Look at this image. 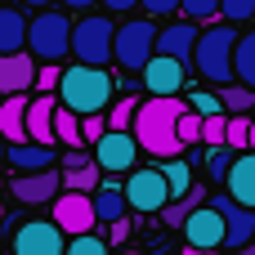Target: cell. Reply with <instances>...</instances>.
<instances>
[{
  "mask_svg": "<svg viewBox=\"0 0 255 255\" xmlns=\"http://www.w3.org/2000/svg\"><path fill=\"white\" fill-rule=\"evenodd\" d=\"M224 121H229L224 112L220 117H202V143L206 148H224Z\"/></svg>",
  "mask_w": 255,
  "mask_h": 255,
  "instance_id": "cell-36",
  "label": "cell"
},
{
  "mask_svg": "<svg viewBox=\"0 0 255 255\" xmlns=\"http://www.w3.org/2000/svg\"><path fill=\"white\" fill-rule=\"evenodd\" d=\"M233 45H238V27L229 22H211V27H197V40H193V67L202 81L211 85H233Z\"/></svg>",
  "mask_w": 255,
  "mask_h": 255,
  "instance_id": "cell-3",
  "label": "cell"
},
{
  "mask_svg": "<svg viewBox=\"0 0 255 255\" xmlns=\"http://www.w3.org/2000/svg\"><path fill=\"white\" fill-rule=\"evenodd\" d=\"M90 161H94L103 175H130V170L139 166V143H134L130 130H103V134L94 139Z\"/></svg>",
  "mask_w": 255,
  "mask_h": 255,
  "instance_id": "cell-8",
  "label": "cell"
},
{
  "mask_svg": "<svg viewBox=\"0 0 255 255\" xmlns=\"http://www.w3.org/2000/svg\"><path fill=\"white\" fill-rule=\"evenodd\" d=\"M152 18H170V13H179V0H139Z\"/></svg>",
  "mask_w": 255,
  "mask_h": 255,
  "instance_id": "cell-38",
  "label": "cell"
},
{
  "mask_svg": "<svg viewBox=\"0 0 255 255\" xmlns=\"http://www.w3.org/2000/svg\"><path fill=\"white\" fill-rule=\"evenodd\" d=\"M0 4H9V0H0Z\"/></svg>",
  "mask_w": 255,
  "mask_h": 255,
  "instance_id": "cell-48",
  "label": "cell"
},
{
  "mask_svg": "<svg viewBox=\"0 0 255 255\" xmlns=\"http://www.w3.org/2000/svg\"><path fill=\"white\" fill-rule=\"evenodd\" d=\"M121 255H143V251H121Z\"/></svg>",
  "mask_w": 255,
  "mask_h": 255,
  "instance_id": "cell-45",
  "label": "cell"
},
{
  "mask_svg": "<svg viewBox=\"0 0 255 255\" xmlns=\"http://www.w3.org/2000/svg\"><path fill=\"white\" fill-rule=\"evenodd\" d=\"M152 45H157V22L152 18L117 22V31H112V63L126 67V72H143V63L152 58Z\"/></svg>",
  "mask_w": 255,
  "mask_h": 255,
  "instance_id": "cell-6",
  "label": "cell"
},
{
  "mask_svg": "<svg viewBox=\"0 0 255 255\" xmlns=\"http://www.w3.org/2000/svg\"><path fill=\"white\" fill-rule=\"evenodd\" d=\"M157 170H161V179H166V193H170V202H179V197L193 188V166H188L184 157H170V161H161Z\"/></svg>",
  "mask_w": 255,
  "mask_h": 255,
  "instance_id": "cell-24",
  "label": "cell"
},
{
  "mask_svg": "<svg viewBox=\"0 0 255 255\" xmlns=\"http://www.w3.org/2000/svg\"><path fill=\"white\" fill-rule=\"evenodd\" d=\"M49 224L63 238H85V233H94L99 220H94V206H90L85 193H58L49 202Z\"/></svg>",
  "mask_w": 255,
  "mask_h": 255,
  "instance_id": "cell-10",
  "label": "cell"
},
{
  "mask_svg": "<svg viewBox=\"0 0 255 255\" xmlns=\"http://www.w3.org/2000/svg\"><path fill=\"white\" fill-rule=\"evenodd\" d=\"M184 103H188V112H197V117H220V112H224V108H220V94H215V90H193Z\"/></svg>",
  "mask_w": 255,
  "mask_h": 255,
  "instance_id": "cell-32",
  "label": "cell"
},
{
  "mask_svg": "<svg viewBox=\"0 0 255 255\" xmlns=\"http://www.w3.org/2000/svg\"><path fill=\"white\" fill-rule=\"evenodd\" d=\"M112 76H108V67H85V63H72V67H63V76H58V108H67V112H76V117H94V112H108V103H112Z\"/></svg>",
  "mask_w": 255,
  "mask_h": 255,
  "instance_id": "cell-2",
  "label": "cell"
},
{
  "mask_svg": "<svg viewBox=\"0 0 255 255\" xmlns=\"http://www.w3.org/2000/svg\"><path fill=\"white\" fill-rule=\"evenodd\" d=\"M184 255H197V251H184Z\"/></svg>",
  "mask_w": 255,
  "mask_h": 255,
  "instance_id": "cell-46",
  "label": "cell"
},
{
  "mask_svg": "<svg viewBox=\"0 0 255 255\" xmlns=\"http://www.w3.org/2000/svg\"><path fill=\"white\" fill-rule=\"evenodd\" d=\"M112 31H117L112 18L85 13L81 22H72V45H67V54L81 58L85 67H108V63H112Z\"/></svg>",
  "mask_w": 255,
  "mask_h": 255,
  "instance_id": "cell-5",
  "label": "cell"
},
{
  "mask_svg": "<svg viewBox=\"0 0 255 255\" xmlns=\"http://www.w3.org/2000/svg\"><path fill=\"white\" fill-rule=\"evenodd\" d=\"M4 161L18 166V175H31V170H49V166H58L54 148H40V143H13V148H4Z\"/></svg>",
  "mask_w": 255,
  "mask_h": 255,
  "instance_id": "cell-20",
  "label": "cell"
},
{
  "mask_svg": "<svg viewBox=\"0 0 255 255\" xmlns=\"http://www.w3.org/2000/svg\"><path fill=\"white\" fill-rule=\"evenodd\" d=\"M247 134H251V121L247 117H229L224 121V148L229 152H247Z\"/></svg>",
  "mask_w": 255,
  "mask_h": 255,
  "instance_id": "cell-30",
  "label": "cell"
},
{
  "mask_svg": "<svg viewBox=\"0 0 255 255\" xmlns=\"http://www.w3.org/2000/svg\"><path fill=\"white\" fill-rule=\"evenodd\" d=\"M134 112H139V99H134V94H121V103H108L103 121H108V130H130Z\"/></svg>",
  "mask_w": 255,
  "mask_h": 255,
  "instance_id": "cell-28",
  "label": "cell"
},
{
  "mask_svg": "<svg viewBox=\"0 0 255 255\" xmlns=\"http://www.w3.org/2000/svg\"><path fill=\"white\" fill-rule=\"evenodd\" d=\"M108 13H130V9H139V0H99Z\"/></svg>",
  "mask_w": 255,
  "mask_h": 255,
  "instance_id": "cell-40",
  "label": "cell"
},
{
  "mask_svg": "<svg viewBox=\"0 0 255 255\" xmlns=\"http://www.w3.org/2000/svg\"><path fill=\"white\" fill-rule=\"evenodd\" d=\"M67 238L49 224V220H27L9 233V251L13 255H63Z\"/></svg>",
  "mask_w": 255,
  "mask_h": 255,
  "instance_id": "cell-12",
  "label": "cell"
},
{
  "mask_svg": "<svg viewBox=\"0 0 255 255\" xmlns=\"http://www.w3.org/2000/svg\"><path fill=\"white\" fill-rule=\"evenodd\" d=\"M90 206H94V220L99 224H117V220H126V197H121V179H103L94 193H90Z\"/></svg>",
  "mask_w": 255,
  "mask_h": 255,
  "instance_id": "cell-19",
  "label": "cell"
},
{
  "mask_svg": "<svg viewBox=\"0 0 255 255\" xmlns=\"http://www.w3.org/2000/svg\"><path fill=\"white\" fill-rule=\"evenodd\" d=\"M58 76H63V67H58V63H36V81H31V90L54 94V90H58Z\"/></svg>",
  "mask_w": 255,
  "mask_h": 255,
  "instance_id": "cell-35",
  "label": "cell"
},
{
  "mask_svg": "<svg viewBox=\"0 0 255 255\" xmlns=\"http://www.w3.org/2000/svg\"><path fill=\"white\" fill-rule=\"evenodd\" d=\"M179 13H184V22H220V0H179Z\"/></svg>",
  "mask_w": 255,
  "mask_h": 255,
  "instance_id": "cell-29",
  "label": "cell"
},
{
  "mask_svg": "<svg viewBox=\"0 0 255 255\" xmlns=\"http://www.w3.org/2000/svg\"><path fill=\"white\" fill-rule=\"evenodd\" d=\"M72 45V18L58 9H40L36 18H27V54L36 63H58L67 58Z\"/></svg>",
  "mask_w": 255,
  "mask_h": 255,
  "instance_id": "cell-4",
  "label": "cell"
},
{
  "mask_svg": "<svg viewBox=\"0 0 255 255\" xmlns=\"http://www.w3.org/2000/svg\"><path fill=\"white\" fill-rule=\"evenodd\" d=\"M22 112H27V94L0 99V139H4V148L27 143V134H22Z\"/></svg>",
  "mask_w": 255,
  "mask_h": 255,
  "instance_id": "cell-22",
  "label": "cell"
},
{
  "mask_svg": "<svg viewBox=\"0 0 255 255\" xmlns=\"http://www.w3.org/2000/svg\"><path fill=\"white\" fill-rule=\"evenodd\" d=\"M22 4H31V9H54V0H22Z\"/></svg>",
  "mask_w": 255,
  "mask_h": 255,
  "instance_id": "cell-42",
  "label": "cell"
},
{
  "mask_svg": "<svg viewBox=\"0 0 255 255\" xmlns=\"http://www.w3.org/2000/svg\"><path fill=\"white\" fill-rule=\"evenodd\" d=\"M58 179H63V193H94L99 184H103V170L94 166V161H85V166H72V170H58Z\"/></svg>",
  "mask_w": 255,
  "mask_h": 255,
  "instance_id": "cell-25",
  "label": "cell"
},
{
  "mask_svg": "<svg viewBox=\"0 0 255 255\" xmlns=\"http://www.w3.org/2000/svg\"><path fill=\"white\" fill-rule=\"evenodd\" d=\"M9 193H13V202H18V206H49V202H54V197L63 193V179H58V170L49 166V170L13 175Z\"/></svg>",
  "mask_w": 255,
  "mask_h": 255,
  "instance_id": "cell-13",
  "label": "cell"
},
{
  "mask_svg": "<svg viewBox=\"0 0 255 255\" xmlns=\"http://www.w3.org/2000/svg\"><path fill=\"white\" fill-rule=\"evenodd\" d=\"M121 197H126V206L139 211V215H157V211L170 202L166 179H161L157 166H134V170L126 175V184H121Z\"/></svg>",
  "mask_w": 255,
  "mask_h": 255,
  "instance_id": "cell-7",
  "label": "cell"
},
{
  "mask_svg": "<svg viewBox=\"0 0 255 255\" xmlns=\"http://www.w3.org/2000/svg\"><path fill=\"white\" fill-rule=\"evenodd\" d=\"M233 157H238V152H229V148H206V157H202V161H206V175H211L215 184H224V175H229V161H233Z\"/></svg>",
  "mask_w": 255,
  "mask_h": 255,
  "instance_id": "cell-34",
  "label": "cell"
},
{
  "mask_svg": "<svg viewBox=\"0 0 255 255\" xmlns=\"http://www.w3.org/2000/svg\"><path fill=\"white\" fill-rule=\"evenodd\" d=\"M179 229H184V238H188V251H220V247H224V220H220L206 202L193 206Z\"/></svg>",
  "mask_w": 255,
  "mask_h": 255,
  "instance_id": "cell-14",
  "label": "cell"
},
{
  "mask_svg": "<svg viewBox=\"0 0 255 255\" xmlns=\"http://www.w3.org/2000/svg\"><path fill=\"white\" fill-rule=\"evenodd\" d=\"M36 81V58L22 49V54H0V99L9 94H27Z\"/></svg>",
  "mask_w": 255,
  "mask_h": 255,
  "instance_id": "cell-16",
  "label": "cell"
},
{
  "mask_svg": "<svg viewBox=\"0 0 255 255\" xmlns=\"http://www.w3.org/2000/svg\"><path fill=\"white\" fill-rule=\"evenodd\" d=\"M224 184H229V202L255 211V152H238V157L229 161Z\"/></svg>",
  "mask_w": 255,
  "mask_h": 255,
  "instance_id": "cell-17",
  "label": "cell"
},
{
  "mask_svg": "<svg viewBox=\"0 0 255 255\" xmlns=\"http://www.w3.org/2000/svg\"><path fill=\"white\" fill-rule=\"evenodd\" d=\"M0 166H4V139H0Z\"/></svg>",
  "mask_w": 255,
  "mask_h": 255,
  "instance_id": "cell-44",
  "label": "cell"
},
{
  "mask_svg": "<svg viewBox=\"0 0 255 255\" xmlns=\"http://www.w3.org/2000/svg\"><path fill=\"white\" fill-rule=\"evenodd\" d=\"M233 81L255 90V27L251 31H238V45H233Z\"/></svg>",
  "mask_w": 255,
  "mask_h": 255,
  "instance_id": "cell-23",
  "label": "cell"
},
{
  "mask_svg": "<svg viewBox=\"0 0 255 255\" xmlns=\"http://www.w3.org/2000/svg\"><path fill=\"white\" fill-rule=\"evenodd\" d=\"M63 4H67V9H76V13H85V9H94L99 0H63Z\"/></svg>",
  "mask_w": 255,
  "mask_h": 255,
  "instance_id": "cell-41",
  "label": "cell"
},
{
  "mask_svg": "<svg viewBox=\"0 0 255 255\" xmlns=\"http://www.w3.org/2000/svg\"><path fill=\"white\" fill-rule=\"evenodd\" d=\"M76 130H81V143H94V139L108 130V121H103V112H94V117H81V126H76Z\"/></svg>",
  "mask_w": 255,
  "mask_h": 255,
  "instance_id": "cell-37",
  "label": "cell"
},
{
  "mask_svg": "<svg viewBox=\"0 0 255 255\" xmlns=\"http://www.w3.org/2000/svg\"><path fill=\"white\" fill-rule=\"evenodd\" d=\"M63 255H112V251H108V238H94V233H85V238H67Z\"/></svg>",
  "mask_w": 255,
  "mask_h": 255,
  "instance_id": "cell-33",
  "label": "cell"
},
{
  "mask_svg": "<svg viewBox=\"0 0 255 255\" xmlns=\"http://www.w3.org/2000/svg\"><path fill=\"white\" fill-rule=\"evenodd\" d=\"M0 247H4V238H0Z\"/></svg>",
  "mask_w": 255,
  "mask_h": 255,
  "instance_id": "cell-47",
  "label": "cell"
},
{
  "mask_svg": "<svg viewBox=\"0 0 255 255\" xmlns=\"http://www.w3.org/2000/svg\"><path fill=\"white\" fill-rule=\"evenodd\" d=\"M255 18V0H220V22L238 27V22H251Z\"/></svg>",
  "mask_w": 255,
  "mask_h": 255,
  "instance_id": "cell-31",
  "label": "cell"
},
{
  "mask_svg": "<svg viewBox=\"0 0 255 255\" xmlns=\"http://www.w3.org/2000/svg\"><path fill=\"white\" fill-rule=\"evenodd\" d=\"M130 233H134V224H130V215H126V220H117V224H108V238H112V242H126Z\"/></svg>",
  "mask_w": 255,
  "mask_h": 255,
  "instance_id": "cell-39",
  "label": "cell"
},
{
  "mask_svg": "<svg viewBox=\"0 0 255 255\" xmlns=\"http://www.w3.org/2000/svg\"><path fill=\"white\" fill-rule=\"evenodd\" d=\"M184 112H188L184 99H148V103H139V112H134V121H130V134H134L139 152H152V157H161V161L179 157L184 143H179L175 126H179Z\"/></svg>",
  "mask_w": 255,
  "mask_h": 255,
  "instance_id": "cell-1",
  "label": "cell"
},
{
  "mask_svg": "<svg viewBox=\"0 0 255 255\" xmlns=\"http://www.w3.org/2000/svg\"><path fill=\"white\" fill-rule=\"evenodd\" d=\"M22 49H27V13L0 4V54H22Z\"/></svg>",
  "mask_w": 255,
  "mask_h": 255,
  "instance_id": "cell-21",
  "label": "cell"
},
{
  "mask_svg": "<svg viewBox=\"0 0 255 255\" xmlns=\"http://www.w3.org/2000/svg\"><path fill=\"white\" fill-rule=\"evenodd\" d=\"M247 152H255V121H251V134H247Z\"/></svg>",
  "mask_w": 255,
  "mask_h": 255,
  "instance_id": "cell-43",
  "label": "cell"
},
{
  "mask_svg": "<svg viewBox=\"0 0 255 255\" xmlns=\"http://www.w3.org/2000/svg\"><path fill=\"white\" fill-rule=\"evenodd\" d=\"M193 40H197V27H193V22H170V27H161V31H157L152 54L188 63V58H193Z\"/></svg>",
  "mask_w": 255,
  "mask_h": 255,
  "instance_id": "cell-18",
  "label": "cell"
},
{
  "mask_svg": "<svg viewBox=\"0 0 255 255\" xmlns=\"http://www.w3.org/2000/svg\"><path fill=\"white\" fill-rule=\"evenodd\" d=\"M220 108H224V117H247L255 108V90H247V85H224V94H220Z\"/></svg>",
  "mask_w": 255,
  "mask_h": 255,
  "instance_id": "cell-27",
  "label": "cell"
},
{
  "mask_svg": "<svg viewBox=\"0 0 255 255\" xmlns=\"http://www.w3.org/2000/svg\"><path fill=\"white\" fill-rule=\"evenodd\" d=\"M54 108H58L54 94H27V112H22V134H27V143L54 148Z\"/></svg>",
  "mask_w": 255,
  "mask_h": 255,
  "instance_id": "cell-15",
  "label": "cell"
},
{
  "mask_svg": "<svg viewBox=\"0 0 255 255\" xmlns=\"http://www.w3.org/2000/svg\"><path fill=\"white\" fill-rule=\"evenodd\" d=\"M139 85H143L152 99H179V90L188 85V63L152 54V58L143 63V72H139Z\"/></svg>",
  "mask_w": 255,
  "mask_h": 255,
  "instance_id": "cell-11",
  "label": "cell"
},
{
  "mask_svg": "<svg viewBox=\"0 0 255 255\" xmlns=\"http://www.w3.org/2000/svg\"><path fill=\"white\" fill-rule=\"evenodd\" d=\"M76 126H81V117H76V112H67V108H54V143H63V148H85Z\"/></svg>",
  "mask_w": 255,
  "mask_h": 255,
  "instance_id": "cell-26",
  "label": "cell"
},
{
  "mask_svg": "<svg viewBox=\"0 0 255 255\" xmlns=\"http://www.w3.org/2000/svg\"><path fill=\"white\" fill-rule=\"evenodd\" d=\"M206 206L224 220V247L220 255H238L247 242L255 238V211L247 206H238V202H229V193H215V197H206Z\"/></svg>",
  "mask_w": 255,
  "mask_h": 255,
  "instance_id": "cell-9",
  "label": "cell"
}]
</instances>
